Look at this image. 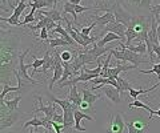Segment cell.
I'll return each mask as SVG.
<instances>
[{
	"label": "cell",
	"instance_id": "cell-24",
	"mask_svg": "<svg viewBox=\"0 0 160 133\" xmlns=\"http://www.w3.org/2000/svg\"><path fill=\"white\" fill-rule=\"evenodd\" d=\"M47 44L51 48H59V47H67V45H71L67 40H64L63 37H58V39H48Z\"/></svg>",
	"mask_w": 160,
	"mask_h": 133
},
{
	"label": "cell",
	"instance_id": "cell-21",
	"mask_svg": "<svg viewBox=\"0 0 160 133\" xmlns=\"http://www.w3.org/2000/svg\"><path fill=\"white\" fill-rule=\"evenodd\" d=\"M20 100H22V97L16 96V97H13L12 100H3V101H0V102L7 107L8 112H15V111L19 109V102H20Z\"/></svg>",
	"mask_w": 160,
	"mask_h": 133
},
{
	"label": "cell",
	"instance_id": "cell-5",
	"mask_svg": "<svg viewBox=\"0 0 160 133\" xmlns=\"http://www.w3.org/2000/svg\"><path fill=\"white\" fill-rule=\"evenodd\" d=\"M96 89H100L104 95L107 96V98H109L113 104H119L122 101V97H120V92L118 88H115L113 85H95L91 88V91H96Z\"/></svg>",
	"mask_w": 160,
	"mask_h": 133
},
{
	"label": "cell",
	"instance_id": "cell-32",
	"mask_svg": "<svg viewBox=\"0 0 160 133\" xmlns=\"http://www.w3.org/2000/svg\"><path fill=\"white\" fill-rule=\"evenodd\" d=\"M51 125L53 126L55 133H63L64 132V125L63 124H59L56 121H51Z\"/></svg>",
	"mask_w": 160,
	"mask_h": 133
},
{
	"label": "cell",
	"instance_id": "cell-17",
	"mask_svg": "<svg viewBox=\"0 0 160 133\" xmlns=\"http://www.w3.org/2000/svg\"><path fill=\"white\" fill-rule=\"evenodd\" d=\"M95 17V21H96V24L99 26V24H102V26H107V24L109 23H113V21H116V17H115V15L113 12H106L103 15V16H93Z\"/></svg>",
	"mask_w": 160,
	"mask_h": 133
},
{
	"label": "cell",
	"instance_id": "cell-13",
	"mask_svg": "<svg viewBox=\"0 0 160 133\" xmlns=\"http://www.w3.org/2000/svg\"><path fill=\"white\" fill-rule=\"evenodd\" d=\"M128 49H131L132 52L135 53H139V55H144V53L147 52V44L146 41L140 40V39H136V40H133L129 45H126Z\"/></svg>",
	"mask_w": 160,
	"mask_h": 133
},
{
	"label": "cell",
	"instance_id": "cell-28",
	"mask_svg": "<svg viewBox=\"0 0 160 133\" xmlns=\"http://www.w3.org/2000/svg\"><path fill=\"white\" fill-rule=\"evenodd\" d=\"M140 73H143V75H149V73H156L159 76V81H160V63L158 64H153V67L151 69H140L139 71Z\"/></svg>",
	"mask_w": 160,
	"mask_h": 133
},
{
	"label": "cell",
	"instance_id": "cell-25",
	"mask_svg": "<svg viewBox=\"0 0 160 133\" xmlns=\"http://www.w3.org/2000/svg\"><path fill=\"white\" fill-rule=\"evenodd\" d=\"M63 9H64V13H71V15H72L73 23H76V21H78V13H76V11H75V4L69 3V2L64 3Z\"/></svg>",
	"mask_w": 160,
	"mask_h": 133
},
{
	"label": "cell",
	"instance_id": "cell-12",
	"mask_svg": "<svg viewBox=\"0 0 160 133\" xmlns=\"http://www.w3.org/2000/svg\"><path fill=\"white\" fill-rule=\"evenodd\" d=\"M83 120H89L92 121L93 117L84 113L82 109H75V131H80V132H86V128L80 126V121Z\"/></svg>",
	"mask_w": 160,
	"mask_h": 133
},
{
	"label": "cell",
	"instance_id": "cell-22",
	"mask_svg": "<svg viewBox=\"0 0 160 133\" xmlns=\"http://www.w3.org/2000/svg\"><path fill=\"white\" fill-rule=\"evenodd\" d=\"M160 85V81H158L155 85H152L151 88H148V89H133V88H131L128 92H129V95H131L135 100H138V97L140 96V95H146V93H148V92H151V91H153V89H156V88Z\"/></svg>",
	"mask_w": 160,
	"mask_h": 133
},
{
	"label": "cell",
	"instance_id": "cell-4",
	"mask_svg": "<svg viewBox=\"0 0 160 133\" xmlns=\"http://www.w3.org/2000/svg\"><path fill=\"white\" fill-rule=\"evenodd\" d=\"M38 101H39V108L38 109H33L32 113H38V112H43L44 113V121L47 122H51L52 119H53V115L56 113V109H58V104H55V102H51L48 101V105L46 107L43 104V100L42 97H38Z\"/></svg>",
	"mask_w": 160,
	"mask_h": 133
},
{
	"label": "cell",
	"instance_id": "cell-7",
	"mask_svg": "<svg viewBox=\"0 0 160 133\" xmlns=\"http://www.w3.org/2000/svg\"><path fill=\"white\" fill-rule=\"evenodd\" d=\"M112 12L115 15V17H116V21L123 23V24H126V26H128V23L131 21V19L133 17V15L129 11H127V9L124 8L119 2L115 3Z\"/></svg>",
	"mask_w": 160,
	"mask_h": 133
},
{
	"label": "cell",
	"instance_id": "cell-10",
	"mask_svg": "<svg viewBox=\"0 0 160 133\" xmlns=\"http://www.w3.org/2000/svg\"><path fill=\"white\" fill-rule=\"evenodd\" d=\"M20 113L18 111H15V112H8L6 113V116H2V129H6V128H9V126H12L15 122H18L19 119H20Z\"/></svg>",
	"mask_w": 160,
	"mask_h": 133
},
{
	"label": "cell",
	"instance_id": "cell-19",
	"mask_svg": "<svg viewBox=\"0 0 160 133\" xmlns=\"http://www.w3.org/2000/svg\"><path fill=\"white\" fill-rule=\"evenodd\" d=\"M47 97H48V101H51V102H55V104H58V105H60L63 108V109H67V108H69V107H72L73 104L71 101L68 100V98H64V100H60V98H58V97H55L52 93H47Z\"/></svg>",
	"mask_w": 160,
	"mask_h": 133
},
{
	"label": "cell",
	"instance_id": "cell-38",
	"mask_svg": "<svg viewBox=\"0 0 160 133\" xmlns=\"http://www.w3.org/2000/svg\"><path fill=\"white\" fill-rule=\"evenodd\" d=\"M69 3H72V4H80L82 3V0H68Z\"/></svg>",
	"mask_w": 160,
	"mask_h": 133
},
{
	"label": "cell",
	"instance_id": "cell-6",
	"mask_svg": "<svg viewBox=\"0 0 160 133\" xmlns=\"http://www.w3.org/2000/svg\"><path fill=\"white\" fill-rule=\"evenodd\" d=\"M108 32H112V33H116V35L122 36V37H123V41H124V44H126V41H127V37H126L127 26H126V24L119 23V21L109 23V24H107V26L104 27V29H103V31L99 33V35L103 37V36L106 35V33H108Z\"/></svg>",
	"mask_w": 160,
	"mask_h": 133
},
{
	"label": "cell",
	"instance_id": "cell-8",
	"mask_svg": "<svg viewBox=\"0 0 160 133\" xmlns=\"http://www.w3.org/2000/svg\"><path fill=\"white\" fill-rule=\"evenodd\" d=\"M126 122L123 120V116L116 113L115 116H109V125L107 128V133H124Z\"/></svg>",
	"mask_w": 160,
	"mask_h": 133
},
{
	"label": "cell",
	"instance_id": "cell-18",
	"mask_svg": "<svg viewBox=\"0 0 160 133\" xmlns=\"http://www.w3.org/2000/svg\"><path fill=\"white\" fill-rule=\"evenodd\" d=\"M67 98L72 102V104L76 105V107H80V104H82V101H83V97H80L79 92H78V87H76V85L71 87V91H69Z\"/></svg>",
	"mask_w": 160,
	"mask_h": 133
},
{
	"label": "cell",
	"instance_id": "cell-39",
	"mask_svg": "<svg viewBox=\"0 0 160 133\" xmlns=\"http://www.w3.org/2000/svg\"><path fill=\"white\" fill-rule=\"evenodd\" d=\"M153 116H159V117H160V108H159L158 111H155V112H153Z\"/></svg>",
	"mask_w": 160,
	"mask_h": 133
},
{
	"label": "cell",
	"instance_id": "cell-26",
	"mask_svg": "<svg viewBox=\"0 0 160 133\" xmlns=\"http://www.w3.org/2000/svg\"><path fill=\"white\" fill-rule=\"evenodd\" d=\"M116 81L119 83V91L120 92H124V91H129V89H131V88H132V85L131 84H129V83L126 80V78H124V77H120V76H118L116 77Z\"/></svg>",
	"mask_w": 160,
	"mask_h": 133
},
{
	"label": "cell",
	"instance_id": "cell-37",
	"mask_svg": "<svg viewBox=\"0 0 160 133\" xmlns=\"http://www.w3.org/2000/svg\"><path fill=\"white\" fill-rule=\"evenodd\" d=\"M155 19H156V21H158V37H159V44H160V17L155 16Z\"/></svg>",
	"mask_w": 160,
	"mask_h": 133
},
{
	"label": "cell",
	"instance_id": "cell-15",
	"mask_svg": "<svg viewBox=\"0 0 160 133\" xmlns=\"http://www.w3.org/2000/svg\"><path fill=\"white\" fill-rule=\"evenodd\" d=\"M115 40H123V37L119 36V35H116V33L108 32V33H106V35H104L102 39H100L99 43H96V45H98V47H106V44L112 43V41H115ZM123 43H124V41H123Z\"/></svg>",
	"mask_w": 160,
	"mask_h": 133
},
{
	"label": "cell",
	"instance_id": "cell-23",
	"mask_svg": "<svg viewBox=\"0 0 160 133\" xmlns=\"http://www.w3.org/2000/svg\"><path fill=\"white\" fill-rule=\"evenodd\" d=\"M128 107L131 108V109H132V108H142V109H144V111H148V112H149V117H148V120H149V121L152 120V117H153V112H155V111H153V109H151V108H149L148 105H146L144 102H142L140 100H133V101H132Z\"/></svg>",
	"mask_w": 160,
	"mask_h": 133
},
{
	"label": "cell",
	"instance_id": "cell-14",
	"mask_svg": "<svg viewBox=\"0 0 160 133\" xmlns=\"http://www.w3.org/2000/svg\"><path fill=\"white\" fill-rule=\"evenodd\" d=\"M127 6H131L133 8H142V9H148L151 12V3L152 0H123Z\"/></svg>",
	"mask_w": 160,
	"mask_h": 133
},
{
	"label": "cell",
	"instance_id": "cell-29",
	"mask_svg": "<svg viewBox=\"0 0 160 133\" xmlns=\"http://www.w3.org/2000/svg\"><path fill=\"white\" fill-rule=\"evenodd\" d=\"M35 12H36V9L31 8V11H29V13L26 16V19H24V21L22 23V26H28L29 23H36V17H35Z\"/></svg>",
	"mask_w": 160,
	"mask_h": 133
},
{
	"label": "cell",
	"instance_id": "cell-40",
	"mask_svg": "<svg viewBox=\"0 0 160 133\" xmlns=\"http://www.w3.org/2000/svg\"><path fill=\"white\" fill-rule=\"evenodd\" d=\"M48 132H49V131H48V129H47V131H46V132H43V133H48ZM29 133H36V132H35V131H29Z\"/></svg>",
	"mask_w": 160,
	"mask_h": 133
},
{
	"label": "cell",
	"instance_id": "cell-20",
	"mask_svg": "<svg viewBox=\"0 0 160 133\" xmlns=\"http://www.w3.org/2000/svg\"><path fill=\"white\" fill-rule=\"evenodd\" d=\"M82 93H83V100L84 101H87V102H89L91 105H93L95 102H96L99 98H100V95H95V93H92L89 89H87L86 87L82 89Z\"/></svg>",
	"mask_w": 160,
	"mask_h": 133
},
{
	"label": "cell",
	"instance_id": "cell-16",
	"mask_svg": "<svg viewBox=\"0 0 160 133\" xmlns=\"http://www.w3.org/2000/svg\"><path fill=\"white\" fill-rule=\"evenodd\" d=\"M38 12H40V13H43L44 16H47V17H49L51 20H53L55 23L56 21H62V20H64V17H62V15L59 13V11L56 8H52V9H47V11H44V9H38Z\"/></svg>",
	"mask_w": 160,
	"mask_h": 133
},
{
	"label": "cell",
	"instance_id": "cell-34",
	"mask_svg": "<svg viewBox=\"0 0 160 133\" xmlns=\"http://www.w3.org/2000/svg\"><path fill=\"white\" fill-rule=\"evenodd\" d=\"M151 15H153V16H159L160 15V3L151 7Z\"/></svg>",
	"mask_w": 160,
	"mask_h": 133
},
{
	"label": "cell",
	"instance_id": "cell-11",
	"mask_svg": "<svg viewBox=\"0 0 160 133\" xmlns=\"http://www.w3.org/2000/svg\"><path fill=\"white\" fill-rule=\"evenodd\" d=\"M129 69H135L133 64H123V65L118 64L115 68H108V71H107V78H116L119 76V73L129 71Z\"/></svg>",
	"mask_w": 160,
	"mask_h": 133
},
{
	"label": "cell",
	"instance_id": "cell-36",
	"mask_svg": "<svg viewBox=\"0 0 160 133\" xmlns=\"http://www.w3.org/2000/svg\"><path fill=\"white\" fill-rule=\"evenodd\" d=\"M153 52H155V55H156V57L160 59V44H155L153 45Z\"/></svg>",
	"mask_w": 160,
	"mask_h": 133
},
{
	"label": "cell",
	"instance_id": "cell-30",
	"mask_svg": "<svg viewBox=\"0 0 160 133\" xmlns=\"http://www.w3.org/2000/svg\"><path fill=\"white\" fill-rule=\"evenodd\" d=\"M13 91H16V92H20V89H19V87H9V85H4V88H3V91H2V93H0V101H3L4 100V97H6V95L8 92H13Z\"/></svg>",
	"mask_w": 160,
	"mask_h": 133
},
{
	"label": "cell",
	"instance_id": "cell-3",
	"mask_svg": "<svg viewBox=\"0 0 160 133\" xmlns=\"http://www.w3.org/2000/svg\"><path fill=\"white\" fill-rule=\"evenodd\" d=\"M27 7H28V4H27L26 0H20L19 4H18V7L13 9V13L11 15V16H9V17H2L0 20H2L3 23L9 24V26L20 27V26H22V23L19 21V17H20V15L24 12V9H26Z\"/></svg>",
	"mask_w": 160,
	"mask_h": 133
},
{
	"label": "cell",
	"instance_id": "cell-27",
	"mask_svg": "<svg viewBox=\"0 0 160 133\" xmlns=\"http://www.w3.org/2000/svg\"><path fill=\"white\" fill-rule=\"evenodd\" d=\"M33 57H35V56H33ZM44 61H46V60H44V57H43V59H38V57H35V60H33V63H32V64H27V67H28V68H32V69H33V76L36 75L38 68L44 65Z\"/></svg>",
	"mask_w": 160,
	"mask_h": 133
},
{
	"label": "cell",
	"instance_id": "cell-33",
	"mask_svg": "<svg viewBox=\"0 0 160 133\" xmlns=\"http://www.w3.org/2000/svg\"><path fill=\"white\" fill-rule=\"evenodd\" d=\"M39 37L42 39V40H48V37H49V33H48V29H47V27H44V28H42L40 29V35H39Z\"/></svg>",
	"mask_w": 160,
	"mask_h": 133
},
{
	"label": "cell",
	"instance_id": "cell-2",
	"mask_svg": "<svg viewBox=\"0 0 160 133\" xmlns=\"http://www.w3.org/2000/svg\"><path fill=\"white\" fill-rule=\"evenodd\" d=\"M119 45H120L119 49H111V51H109V53H111L115 59H118V60H123L124 63H131L135 65V68H138L140 64H143V63H151L148 59H146V56L135 53L131 49H128L124 43H120Z\"/></svg>",
	"mask_w": 160,
	"mask_h": 133
},
{
	"label": "cell",
	"instance_id": "cell-31",
	"mask_svg": "<svg viewBox=\"0 0 160 133\" xmlns=\"http://www.w3.org/2000/svg\"><path fill=\"white\" fill-rule=\"evenodd\" d=\"M60 56H62L63 63H71L72 59L76 57V56H72V52L71 51H63V52H60Z\"/></svg>",
	"mask_w": 160,
	"mask_h": 133
},
{
	"label": "cell",
	"instance_id": "cell-1",
	"mask_svg": "<svg viewBox=\"0 0 160 133\" xmlns=\"http://www.w3.org/2000/svg\"><path fill=\"white\" fill-rule=\"evenodd\" d=\"M151 20H152V15L149 19L147 16H144V15H133V17L127 26L126 45H129L136 39L146 41V39L148 37V32L151 29Z\"/></svg>",
	"mask_w": 160,
	"mask_h": 133
},
{
	"label": "cell",
	"instance_id": "cell-35",
	"mask_svg": "<svg viewBox=\"0 0 160 133\" xmlns=\"http://www.w3.org/2000/svg\"><path fill=\"white\" fill-rule=\"evenodd\" d=\"M80 109H82L83 112H86V111H89V108H92V105L91 104H89V102H87V101H82V104H80Z\"/></svg>",
	"mask_w": 160,
	"mask_h": 133
},
{
	"label": "cell",
	"instance_id": "cell-9",
	"mask_svg": "<svg viewBox=\"0 0 160 133\" xmlns=\"http://www.w3.org/2000/svg\"><path fill=\"white\" fill-rule=\"evenodd\" d=\"M28 53H29V49L24 51L22 55L19 56V67H18V71H16V72H18L19 75L22 76L26 81H28L29 84H32V85H39V83H38V81H35L33 78L28 75V72H27V71H28V67L26 65V64H24V59H26V56L28 55Z\"/></svg>",
	"mask_w": 160,
	"mask_h": 133
}]
</instances>
